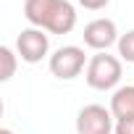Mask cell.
Instances as JSON below:
<instances>
[{
  "mask_svg": "<svg viewBox=\"0 0 134 134\" xmlns=\"http://www.w3.org/2000/svg\"><path fill=\"white\" fill-rule=\"evenodd\" d=\"M121 82V60L116 55H108V53H97L90 58L87 63V84L92 90H113L116 84Z\"/></svg>",
  "mask_w": 134,
  "mask_h": 134,
  "instance_id": "cell-2",
  "label": "cell"
},
{
  "mask_svg": "<svg viewBox=\"0 0 134 134\" xmlns=\"http://www.w3.org/2000/svg\"><path fill=\"white\" fill-rule=\"evenodd\" d=\"M76 3H79L82 8H87V11H103L110 0H76Z\"/></svg>",
  "mask_w": 134,
  "mask_h": 134,
  "instance_id": "cell-11",
  "label": "cell"
},
{
  "mask_svg": "<svg viewBox=\"0 0 134 134\" xmlns=\"http://www.w3.org/2000/svg\"><path fill=\"white\" fill-rule=\"evenodd\" d=\"M84 45L97 50V53H105L110 45H118V29H116V21L113 19H95L84 26Z\"/></svg>",
  "mask_w": 134,
  "mask_h": 134,
  "instance_id": "cell-6",
  "label": "cell"
},
{
  "mask_svg": "<svg viewBox=\"0 0 134 134\" xmlns=\"http://www.w3.org/2000/svg\"><path fill=\"white\" fill-rule=\"evenodd\" d=\"M0 134H13V131L11 129H0Z\"/></svg>",
  "mask_w": 134,
  "mask_h": 134,
  "instance_id": "cell-12",
  "label": "cell"
},
{
  "mask_svg": "<svg viewBox=\"0 0 134 134\" xmlns=\"http://www.w3.org/2000/svg\"><path fill=\"white\" fill-rule=\"evenodd\" d=\"M113 134H134V118H121V121H116Z\"/></svg>",
  "mask_w": 134,
  "mask_h": 134,
  "instance_id": "cell-10",
  "label": "cell"
},
{
  "mask_svg": "<svg viewBox=\"0 0 134 134\" xmlns=\"http://www.w3.org/2000/svg\"><path fill=\"white\" fill-rule=\"evenodd\" d=\"M47 66H50V74L53 76H58V79H74V76H79L84 71L87 55L76 45H63V47H58L50 55Z\"/></svg>",
  "mask_w": 134,
  "mask_h": 134,
  "instance_id": "cell-3",
  "label": "cell"
},
{
  "mask_svg": "<svg viewBox=\"0 0 134 134\" xmlns=\"http://www.w3.org/2000/svg\"><path fill=\"white\" fill-rule=\"evenodd\" d=\"M118 55L126 63H134V29H129L126 34L118 37Z\"/></svg>",
  "mask_w": 134,
  "mask_h": 134,
  "instance_id": "cell-9",
  "label": "cell"
},
{
  "mask_svg": "<svg viewBox=\"0 0 134 134\" xmlns=\"http://www.w3.org/2000/svg\"><path fill=\"white\" fill-rule=\"evenodd\" d=\"M24 16L32 26L50 34H69L76 26V8L69 0H26Z\"/></svg>",
  "mask_w": 134,
  "mask_h": 134,
  "instance_id": "cell-1",
  "label": "cell"
},
{
  "mask_svg": "<svg viewBox=\"0 0 134 134\" xmlns=\"http://www.w3.org/2000/svg\"><path fill=\"white\" fill-rule=\"evenodd\" d=\"M110 113L116 121L121 118H134V84L118 87L110 97Z\"/></svg>",
  "mask_w": 134,
  "mask_h": 134,
  "instance_id": "cell-7",
  "label": "cell"
},
{
  "mask_svg": "<svg viewBox=\"0 0 134 134\" xmlns=\"http://www.w3.org/2000/svg\"><path fill=\"white\" fill-rule=\"evenodd\" d=\"M0 60H3V71H0V82H11V76L16 74V53L3 45L0 47Z\"/></svg>",
  "mask_w": 134,
  "mask_h": 134,
  "instance_id": "cell-8",
  "label": "cell"
},
{
  "mask_svg": "<svg viewBox=\"0 0 134 134\" xmlns=\"http://www.w3.org/2000/svg\"><path fill=\"white\" fill-rule=\"evenodd\" d=\"M113 113L105 105H84L76 113V134H113L116 124H113Z\"/></svg>",
  "mask_w": 134,
  "mask_h": 134,
  "instance_id": "cell-4",
  "label": "cell"
},
{
  "mask_svg": "<svg viewBox=\"0 0 134 134\" xmlns=\"http://www.w3.org/2000/svg\"><path fill=\"white\" fill-rule=\"evenodd\" d=\"M16 53L24 63H40L47 53H50V40L42 29L37 26H29V29H21L19 37H16Z\"/></svg>",
  "mask_w": 134,
  "mask_h": 134,
  "instance_id": "cell-5",
  "label": "cell"
}]
</instances>
